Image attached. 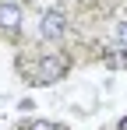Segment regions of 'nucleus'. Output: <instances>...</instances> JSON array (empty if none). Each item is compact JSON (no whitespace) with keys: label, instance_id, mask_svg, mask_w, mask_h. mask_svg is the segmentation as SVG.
Returning <instances> with one entry per match:
<instances>
[{"label":"nucleus","instance_id":"nucleus-3","mask_svg":"<svg viewBox=\"0 0 127 130\" xmlns=\"http://www.w3.org/2000/svg\"><path fill=\"white\" fill-rule=\"evenodd\" d=\"M18 25H21V7H18V4H11V0H4V4H0V32L14 35Z\"/></svg>","mask_w":127,"mask_h":130},{"label":"nucleus","instance_id":"nucleus-6","mask_svg":"<svg viewBox=\"0 0 127 130\" xmlns=\"http://www.w3.org/2000/svg\"><path fill=\"white\" fill-rule=\"evenodd\" d=\"M117 130H127V120H120V127H117Z\"/></svg>","mask_w":127,"mask_h":130},{"label":"nucleus","instance_id":"nucleus-5","mask_svg":"<svg viewBox=\"0 0 127 130\" xmlns=\"http://www.w3.org/2000/svg\"><path fill=\"white\" fill-rule=\"evenodd\" d=\"M32 130H57L53 123H32Z\"/></svg>","mask_w":127,"mask_h":130},{"label":"nucleus","instance_id":"nucleus-2","mask_svg":"<svg viewBox=\"0 0 127 130\" xmlns=\"http://www.w3.org/2000/svg\"><path fill=\"white\" fill-rule=\"evenodd\" d=\"M39 32H42V39H49V42L64 39V35H67V18H64V11L49 7V11L42 14V21H39Z\"/></svg>","mask_w":127,"mask_h":130},{"label":"nucleus","instance_id":"nucleus-1","mask_svg":"<svg viewBox=\"0 0 127 130\" xmlns=\"http://www.w3.org/2000/svg\"><path fill=\"white\" fill-rule=\"evenodd\" d=\"M64 74H67V60L57 56V53H46L35 60V70H32V77H35V85H57Z\"/></svg>","mask_w":127,"mask_h":130},{"label":"nucleus","instance_id":"nucleus-4","mask_svg":"<svg viewBox=\"0 0 127 130\" xmlns=\"http://www.w3.org/2000/svg\"><path fill=\"white\" fill-rule=\"evenodd\" d=\"M113 46H117V49H127V21H120L113 28Z\"/></svg>","mask_w":127,"mask_h":130}]
</instances>
